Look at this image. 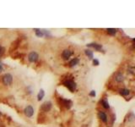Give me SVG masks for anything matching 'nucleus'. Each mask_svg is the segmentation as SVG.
Returning <instances> with one entry per match:
<instances>
[{"label": "nucleus", "instance_id": "nucleus-1", "mask_svg": "<svg viewBox=\"0 0 135 127\" xmlns=\"http://www.w3.org/2000/svg\"><path fill=\"white\" fill-rule=\"evenodd\" d=\"M63 86L67 87L71 92H74L76 90V87H77L75 81H74V80H71V79H67V80H65L63 82Z\"/></svg>", "mask_w": 135, "mask_h": 127}, {"label": "nucleus", "instance_id": "nucleus-2", "mask_svg": "<svg viewBox=\"0 0 135 127\" xmlns=\"http://www.w3.org/2000/svg\"><path fill=\"white\" fill-rule=\"evenodd\" d=\"M2 81L5 86H9L13 82V75L9 73L4 75L2 77Z\"/></svg>", "mask_w": 135, "mask_h": 127}, {"label": "nucleus", "instance_id": "nucleus-3", "mask_svg": "<svg viewBox=\"0 0 135 127\" xmlns=\"http://www.w3.org/2000/svg\"><path fill=\"white\" fill-rule=\"evenodd\" d=\"M52 108V103L50 101H46L41 105L40 110L42 112H49Z\"/></svg>", "mask_w": 135, "mask_h": 127}, {"label": "nucleus", "instance_id": "nucleus-4", "mask_svg": "<svg viewBox=\"0 0 135 127\" xmlns=\"http://www.w3.org/2000/svg\"><path fill=\"white\" fill-rule=\"evenodd\" d=\"M59 101L61 103V105L63 106V107L65 108H67V109H69L72 107V105H73V102L69 99H64L63 97H60V98H59Z\"/></svg>", "mask_w": 135, "mask_h": 127}, {"label": "nucleus", "instance_id": "nucleus-5", "mask_svg": "<svg viewBox=\"0 0 135 127\" xmlns=\"http://www.w3.org/2000/svg\"><path fill=\"white\" fill-rule=\"evenodd\" d=\"M39 59V54L36 52H30L28 55V60L30 63H36Z\"/></svg>", "mask_w": 135, "mask_h": 127}, {"label": "nucleus", "instance_id": "nucleus-6", "mask_svg": "<svg viewBox=\"0 0 135 127\" xmlns=\"http://www.w3.org/2000/svg\"><path fill=\"white\" fill-rule=\"evenodd\" d=\"M24 113H25V115H26L27 117H29V118L32 117V116H33V114H34L33 107H32L31 105H28L27 107L25 108V110H24Z\"/></svg>", "mask_w": 135, "mask_h": 127}, {"label": "nucleus", "instance_id": "nucleus-7", "mask_svg": "<svg viewBox=\"0 0 135 127\" xmlns=\"http://www.w3.org/2000/svg\"><path fill=\"white\" fill-rule=\"evenodd\" d=\"M72 54H73V52L70 49H64L62 53V57H63V59L68 60L72 56Z\"/></svg>", "mask_w": 135, "mask_h": 127}, {"label": "nucleus", "instance_id": "nucleus-8", "mask_svg": "<svg viewBox=\"0 0 135 127\" xmlns=\"http://www.w3.org/2000/svg\"><path fill=\"white\" fill-rule=\"evenodd\" d=\"M98 117H99V119L102 121V122L107 123L108 118H107V115H106V114H105V112H103V111H99V112H98Z\"/></svg>", "mask_w": 135, "mask_h": 127}, {"label": "nucleus", "instance_id": "nucleus-9", "mask_svg": "<svg viewBox=\"0 0 135 127\" xmlns=\"http://www.w3.org/2000/svg\"><path fill=\"white\" fill-rule=\"evenodd\" d=\"M87 47H89V48H95L96 51L102 50V45L98 44V43H95V42H93V43H89V44H87Z\"/></svg>", "mask_w": 135, "mask_h": 127}, {"label": "nucleus", "instance_id": "nucleus-10", "mask_svg": "<svg viewBox=\"0 0 135 127\" xmlns=\"http://www.w3.org/2000/svg\"><path fill=\"white\" fill-rule=\"evenodd\" d=\"M115 80L118 83L122 82V81L124 80V76H123V75H122L121 72H118V73H116V75H115Z\"/></svg>", "mask_w": 135, "mask_h": 127}, {"label": "nucleus", "instance_id": "nucleus-11", "mask_svg": "<svg viewBox=\"0 0 135 127\" xmlns=\"http://www.w3.org/2000/svg\"><path fill=\"white\" fill-rule=\"evenodd\" d=\"M119 93H120V95L126 97V96H128L130 94V90L127 88H122L119 90Z\"/></svg>", "mask_w": 135, "mask_h": 127}, {"label": "nucleus", "instance_id": "nucleus-12", "mask_svg": "<svg viewBox=\"0 0 135 127\" xmlns=\"http://www.w3.org/2000/svg\"><path fill=\"white\" fill-rule=\"evenodd\" d=\"M79 63V58H74L72 60L69 61V66L70 67H74V66L77 65Z\"/></svg>", "mask_w": 135, "mask_h": 127}, {"label": "nucleus", "instance_id": "nucleus-13", "mask_svg": "<svg viewBox=\"0 0 135 127\" xmlns=\"http://www.w3.org/2000/svg\"><path fill=\"white\" fill-rule=\"evenodd\" d=\"M19 40H16L14 42H12V44H11V46H10V48H9L10 52H12L13 50H15V49L19 47Z\"/></svg>", "mask_w": 135, "mask_h": 127}, {"label": "nucleus", "instance_id": "nucleus-14", "mask_svg": "<svg viewBox=\"0 0 135 127\" xmlns=\"http://www.w3.org/2000/svg\"><path fill=\"white\" fill-rule=\"evenodd\" d=\"M106 32H107V33L109 34V35H111V36H115L116 34L117 30L115 29V28H108V29H106Z\"/></svg>", "mask_w": 135, "mask_h": 127}, {"label": "nucleus", "instance_id": "nucleus-15", "mask_svg": "<svg viewBox=\"0 0 135 127\" xmlns=\"http://www.w3.org/2000/svg\"><path fill=\"white\" fill-rule=\"evenodd\" d=\"M44 96H45V91L43 89H41L39 93L37 94V100L38 101H41V100L44 97Z\"/></svg>", "mask_w": 135, "mask_h": 127}, {"label": "nucleus", "instance_id": "nucleus-16", "mask_svg": "<svg viewBox=\"0 0 135 127\" xmlns=\"http://www.w3.org/2000/svg\"><path fill=\"white\" fill-rule=\"evenodd\" d=\"M101 105H102V107H103L104 108H105V109H109L110 108L109 103H108V101L106 99H102V101H101Z\"/></svg>", "mask_w": 135, "mask_h": 127}, {"label": "nucleus", "instance_id": "nucleus-17", "mask_svg": "<svg viewBox=\"0 0 135 127\" xmlns=\"http://www.w3.org/2000/svg\"><path fill=\"white\" fill-rule=\"evenodd\" d=\"M84 53H85L86 56H88L89 59H93V58H94V53H93L92 51L90 50V49H86V50H84Z\"/></svg>", "mask_w": 135, "mask_h": 127}, {"label": "nucleus", "instance_id": "nucleus-18", "mask_svg": "<svg viewBox=\"0 0 135 127\" xmlns=\"http://www.w3.org/2000/svg\"><path fill=\"white\" fill-rule=\"evenodd\" d=\"M35 33H36V36H38V37H42V36H44V33L42 32V30H40V29H35Z\"/></svg>", "mask_w": 135, "mask_h": 127}, {"label": "nucleus", "instance_id": "nucleus-19", "mask_svg": "<svg viewBox=\"0 0 135 127\" xmlns=\"http://www.w3.org/2000/svg\"><path fill=\"white\" fill-rule=\"evenodd\" d=\"M128 72L129 74L133 75V74H134V68H133V67H129L128 70Z\"/></svg>", "mask_w": 135, "mask_h": 127}, {"label": "nucleus", "instance_id": "nucleus-20", "mask_svg": "<svg viewBox=\"0 0 135 127\" xmlns=\"http://www.w3.org/2000/svg\"><path fill=\"white\" fill-rule=\"evenodd\" d=\"M93 64H94V65H95V66H98L100 64L99 60H98V59H93Z\"/></svg>", "mask_w": 135, "mask_h": 127}, {"label": "nucleus", "instance_id": "nucleus-21", "mask_svg": "<svg viewBox=\"0 0 135 127\" xmlns=\"http://www.w3.org/2000/svg\"><path fill=\"white\" fill-rule=\"evenodd\" d=\"M90 97H95V96H96V92H95V91L92 90V91L90 92Z\"/></svg>", "mask_w": 135, "mask_h": 127}, {"label": "nucleus", "instance_id": "nucleus-22", "mask_svg": "<svg viewBox=\"0 0 135 127\" xmlns=\"http://www.w3.org/2000/svg\"><path fill=\"white\" fill-rule=\"evenodd\" d=\"M4 53V48L3 47L0 46V56H2V54Z\"/></svg>", "mask_w": 135, "mask_h": 127}, {"label": "nucleus", "instance_id": "nucleus-23", "mask_svg": "<svg viewBox=\"0 0 135 127\" xmlns=\"http://www.w3.org/2000/svg\"><path fill=\"white\" fill-rule=\"evenodd\" d=\"M4 70V67H3V64H0V72H2Z\"/></svg>", "mask_w": 135, "mask_h": 127}, {"label": "nucleus", "instance_id": "nucleus-24", "mask_svg": "<svg viewBox=\"0 0 135 127\" xmlns=\"http://www.w3.org/2000/svg\"><path fill=\"white\" fill-rule=\"evenodd\" d=\"M0 127H5V125L4 124H0Z\"/></svg>", "mask_w": 135, "mask_h": 127}, {"label": "nucleus", "instance_id": "nucleus-25", "mask_svg": "<svg viewBox=\"0 0 135 127\" xmlns=\"http://www.w3.org/2000/svg\"><path fill=\"white\" fill-rule=\"evenodd\" d=\"M2 114H2V112L0 111V116H2Z\"/></svg>", "mask_w": 135, "mask_h": 127}]
</instances>
